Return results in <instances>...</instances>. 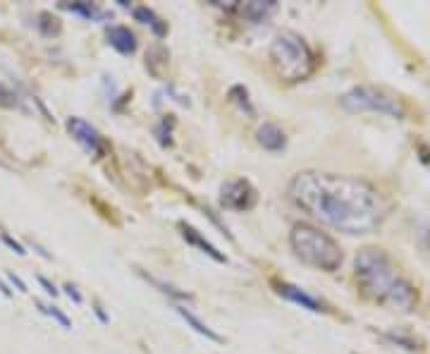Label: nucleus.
Listing matches in <instances>:
<instances>
[{
	"label": "nucleus",
	"instance_id": "obj_19",
	"mask_svg": "<svg viewBox=\"0 0 430 354\" xmlns=\"http://www.w3.org/2000/svg\"><path fill=\"white\" fill-rule=\"evenodd\" d=\"M15 106H17L15 93H12L5 84H0V108H15Z\"/></svg>",
	"mask_w": 430,
	"mask_h": 354
},
{
	"label": "nucleus",
	"instance_id": "obj_14",
	"mask_svg": "<svg viewBox=\"0 0 430 354\" xmlns=\"http://www.w3.org/2000/svg\"><path fill=\"white\" fill-rule=\"evenodd\" d=\"M65 10H70V12H74V15H82L84 19H108V12L105 10H101L98 5H93V3H63Z\"/></svg>",
	"mask_w": 430,
	"mask_h": 354
},
{
	"label": "nucleus",
	"instance_id": "obj_17",
	"mask_svg": "<svg viewBox=\"0 0 430 354\" xmlns=\"http://www.w3.org/2000/svg\"><path fill=\"white\" fill-rule=\"evenodd\" d=\"M36 307L43 311V314H48L53 321H57V323H60L65 330H70V328H72V321L67 318V314H63V311L57 309V307H53V304H43V301H36Z\"/></svg>",
	"mask_w": 430,
	"mask_h": 354
},
{
	"label": "nucleus",
	"instance_id": "obj_6",
	"mask_svg": "<svg viewBox=\"0 0 430 354\" xmlns=\"http://www.w3.org/2000/svg\"><path fill=\"white\" fill-rule=\"evenodd\" d=\"M258 201V191L249 180H229L220 189V204L229 211H251Z\"/></svg>",
	"mask_w": 430,
	"mask_h": 354
},
{
	"label": "nucleus",
	"instance_id": "obj_11",
	"mask_svg": "<svg viewBox=\"0 0 430 354\" xmlns=\"http://www.w3.org/2000/svg\"><path fill=\"white\" fill-rule=\"evenodd\" d=\"M179 230H182V237L187 239V242H189V244L199 246L203 254H208L211 259H215L218 264H225V261H227V259H225V254H220L218 249H215V246H213L211 242L206 239V237H201V232H196L192 225H187V223H179Z\"/></svg>",
	"mask_w": 430,
	"mask_h": 354
},
{
	"label": "nucleus",
	"instance_id": "obj_18",
	"mask_svg": "<svg viewBox=\"0 0 430 354\" xmlns=\"http://www.w3.org/2000/svg\"><path fill=\"white\" fill-rule=\"evenodd\" d=\"M387 340H392V342H397V345H402L404 349H409V352H416L418 349V340L416 337H411V335H402V333H387Z\"/></svg>",
	"mask_w": 430,
	"mask_h": 354
},
{
	"label": "nucleus",
	"instance_id": "obj_13",
	"mask_svg": "<svg viewBox=\"0 0 430 354\" xmlns=\"http://www.w3.org/2000/svg\"><path fill=\"white\" fill-rule=\"evenodd\" d=\"M174 311H177V314H179V316H182L184 321H187V323H189V326H192L194 330L199 333V335H206L208 340H213V342H222V337H220L218 333L213 330V328L206 326V323H203L199 316H194L192 309H187V307H182V304H177V307H174Z\"/></svg>",
	"mask_w": 430,
	"mask_h": 354
},
{
	"label": "nucleus",
	"instance_id": "obj_23",
	"mask_svg": "<svg viewBox=\"0 0 430 354\" xmlns=\"http://www.w3.org/2000/svg\"><path fill=\"white\" fill-rule=\"evenodd\" d=\"M8 278H10V282H12V285H15L19 292H27V285H24V280H22L19 275H15V273L10 271V273H8Z\"/></svg>",
	"mask_w": 430,
	"mask_h": 354
},
{
	"label": "nucleus",
	"instance_id": "obj_24",
	"mask_svg": "<svg viewBox=\"0 0 430 354\" xmlns=\"http://www.w3.org/2000/svg\"><path fill=\"white\" fill-rule=\"evenodd\" d=\"M0 292H3L5 297H12V290H10V287H8V285H5L3 280H0Z\"/></svg>",
	"mask_w": 430,
	"mask_h": 354
},
{
	"label": "nucleus",
	"instance_id": "obj_20",
	"mask_svg": "<svg viewBox=\"0 0 430 354\" xmlns=\"http://www.w3.org/2000/svg\"><path fill=\"white\" fill-rule=\"evenodd\" d=\"M0 239H3V244H8L10 249L15 251V254H19V256H24V254H27V251H24V246L19 244L17 239H15V237H10L8 232H3V230H0Z\"/></svg>",
	"mask_w": 430,
	"mask_h": 354
},
{
	"label": "nucleus",
	"instance_id": "obj_10",
	"mask_svg": "<svg viewBox=\"0 0 430 354\" xmlns=\"http://www.w3.org/2000/svg\"><path fill=\"white\" fill-rule=\"evenodd\" d=\"M275 10H277V3L273 0H251V3H244L239 12H241V17H247L249 22H254V24H261V22H266L270 15H275Z\"/></svg>",
	"mask_w": 430,
	"mask_h": 354
},
{
	"label": "nucleus",
	"instance_id": "obj_12",
	"mask_svg": "<svg viewBox=\"0 0 430 354\" xmlns=\"http://www.w3.org/2000/svg\"><path fill=\"white\" fill-rule=\"evenodd\" d=\"M108 41L110 45L119 50L122 55H132L137 50V36L129 31V27H110L108 29Z\"/></svg>",
	"mask_w": 430,
	"mask_h": 354
},
{
	"label": "nucleus",
	"instance_id": "obj_5",
	"mask_svg": "<svg viewBox=\"0 0 430 354\" xmlns=\"http://www.w3.org/2000/svg\"><path fill=\"white\" fill-rule=\"evenodd\" d=\"M339 106L347 113H380L394 120H404L406 115L402 100L378 86H354L339 98Z\"/></svg>",
	"mask_w": 430,
	"mask_h": 354
},
{
	"label": "nucleus",
	"instance_id": "obj_4",
	"mask_svg": "<svg viewBox=\"0 0 430 354\" xmlns=\"http://www.w3.org/2000/svg\"><path fill=\"white\" fill-rule=\"evenodd\" d=\"M270 63L280 79L294 84L311 77V72L316 70V55L311 45L306 43V38L299 36L296 31L284 29L270 43Z\"/></svg>",
	"mask_w": 430,
	"mask_h": 354
},
{
	"label": "nucleus",
	"instance_id": "obj_2",
	"mask_svg": "<svg viewBox=\"0 0 430 354\" xmlns=\"http://www.w3.org/2000/svg\"><path fill=\"white\" fill-rule=\"evenodd\" d=\"M354 278L363 294L378 304L402 311L418 307V290L385 249L363 246L354 259Z\"/></svg>",
	"mask_w": 430,
	"mask_h": 354
},
{
	"label": "nucleus",
	"instance_id": "obj_26",
	"mask_svg": "<svg viewBox=\"0 0 430 354\" xmlns=\"http://www.w3.org/2000/svg\"><path fill=\"white\" fill-rule=\"evenodd\" d=\"M428 244H430V232H428Z\"/></svg>",
	"mask_w": 430,
	"mask_h": 354
},
{
	"label": "nucleus",
	"instance_id": "obj_16",
	"mask_svg": "<svg viewBox=\"0 0 430 354\" xmlns=\"http://www.w3.org/2000/svg\"><path fill=\"white\" fill-rule=\"evenodd\" d=\"M227 96H229V100H232V103H237L247 115H254V106H251V100H249V91L244 89V86H239V84L237 86H232Z\"/></svg>",
	"mask_w": 430,
	"mask_h": 354
},
{
	"label": "nucleus",
	"instance_id": "obj_1",
	"mask_svg": "<svg viewBox=\"0 0 430 354\" xmlns=\"http://www.w3.org/2000/svg\"><path fill=\"white\" fill-rule=\"evenodd\" d=\"M289 201L306 216L344 235L376 232L390 216V201L363 177L303 170L287 187Z\"/></svg>",
	"mask_w": 430,
	"mask_h": 354
},
{
	"label": "nucleus",
	"instance_id": "obj_8",
	"mask_svg": "<svg viewBox=\"0 0 430 354\" xmlns=\"http://www.w3.org/2000/svg\"><path fill=\"white\" fill-rule=\"evenodd\" d=\"M273 287H275V292H277L280 297L294 301V304H299L301 309H309V311H313V314H323V311H328L321 299L311 297V294H309V292H303L301 287H294V285L282 282V280H273Z\"/></svg>",
	"mask_w": 430,
	"mask_h": 354
},
{
	"label": "nucleus",
	"instance_id": "obj_3",
	"mask_svg": "<svg viewBox=\"0 0 430 354\" xmlns=\"http://www.w3.org/2000/svg\"><path fill=\"white\" fill-rule=\"evenodd\" d=\"M289 246H292L294 256L303 261L311 268L325 273H335L344 261V254L339 244L318 227L306 225V223H296L289 232Z\"/></svg>",
	"mask_w": 430,
	"mask_h": 354
},
{
	"label": "nucleus",
	"instance_id": "obj_21",
	"mask_svg": "<svg viewBox=\"0 0 430 354\" xmlns=\"http://www.w3.org/2000/svg\"><path fill=\"white\" fill-rule=\"evenodd\" d=\"M38 285H41V287H43V290H46L50 297H57V287H55L53 282L48 280L46 275H38Z\"/></svg>",
	"mask_w": 430,
	"mask_h": 354
},
{
	"label": "nucleus",
	"instance_id": "obj_7",
	"mask_svg": "<svg viewBox=\"0 0 430 354\" xmlns=\"http://www.w3.org/2000/svg\"><path fill=\"white\" fill-rule=\"evenodd\" d=\"M67 129H70V134L84 146V151L91 156H98L101 154V134L96 132L91 122H86L82 118H70L67 120Z\"/></svg>",
	"mask_w": 430,
	"mask_h": 354
},
{
	"label": "nucleus",
	"instance_id": "obj_22",
	"mask_svg": "<svg viewBox=\"0 0 430 354\" xmlns=\"http://www.w3.org/2000/svg\"><path fill=\"white\" fill-rule=\"evenodd\" d=\"M65 290H67V297L74 299V304H82V294H79V290L74 287L72 282H67V285H65Z\"/></svg>",
	"mask_w": 430,
	"mask_h": 354
},
{
	"label": "nucleus",
	"instance_id": "obj_9",
	"mask_svg": "<svg viewBox=\"0 0 430 354\" xmlns=\"http://www.w3.org/2000/svg\"><path fill=\"white\" fill-rule=\"evenodd\" d=\"M256 139L258 144L263 146L266 151H282L284 144H287V139H284V132L277 125L273 122H263L256 132Z\"/></svg>",
	"mask_w": 430,
	"mask_h": 354
},
{
	"label": "nucleus",
	"instance_id": "obj_15",
	"mask_svg": "<svg viewBox=\"0 0 430 354\" xmlns=\"http://www.w3.org/2000/svg\"><path fill=\"white\" fill-rule=\"evenodd\" d=\"M134 19L137 22H141V24H148V27L153 29V34L156 36H165V31H167V27H165L163 22H160V17H158L153 10H148V8H134Z\"/></svg>",
	"mask_w": 430,
	"mask_h": 354
},
{
	"label": "nucleus",
	"instance_id": "obj_25",
	"mask_svg": "<svg viewBox=\"0 0 430 354\" xmlns=\"http://www.w3.org/2000/svg\"><path fill=\"white\" fill-rule=\"evenodd\" d=\"M96 314H98V318H101L103 323H108V316L103 314V309H101V307H98V304H96Z\"/></svg>",
	"mask_w": 430,
	"mask_h": 354
}]
</instances>
